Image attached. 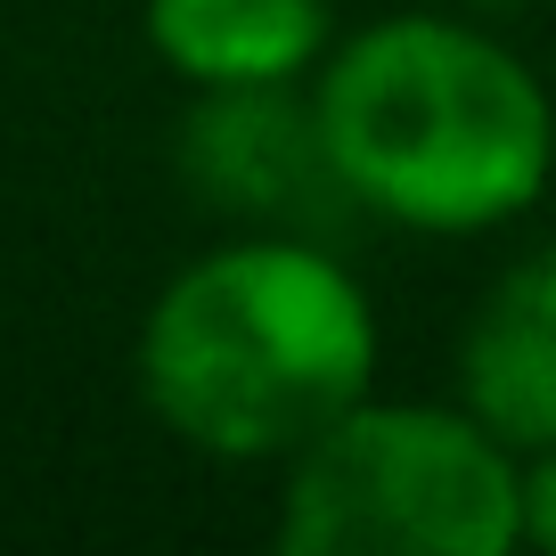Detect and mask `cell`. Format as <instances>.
I'll return each mask as SVG.
<instances>
[{"instance_id": "2", "label": "cell", "mask_w": 556, "mask_h": 556, "mask_svg": "<svg viewBox=\"0 0 556 556\" xmlns=\"http://www.w3.org/2000/svg\"><path fill=\"white\" fill-rule=\"evenodd\" d=\"M312 99L352 197L384 222L491 229L548 189V90L491 34L384 17L328 58Z\"/></svg>"}, {"instance_id": "1", "label": "cell", "mask_w": 556, "mask_h": 556, "mask_svg": "<svg viewBox=\"0 0 556 556\" xmlns=\"http://www.w3.org/2000/svg\"><path fill=\"white\" fill-rule=\"evenodd\" d=\"M377 384V312L319 238L213 245L139 328V393L213 458H295Z\"/></svg>"}, {"instance_id": "6", "label": "cell", "mask_w": 556, "mask_h": 556, "mask_svg": "<svg viewBox=\"0 0 556 556\" xmlns=\"http://www.w3.org/2000/svg\"><path fill=\"white\" fill-rule=\"evenodd\" d=\"M148 41L180 83H295L328 50V0H148Z\"/></svg>"}, {"instance_id": "7", "label": "cell", "mask_w": 556, "mask_h": 556, "mask_svg": "<svg viewBox=\"0 0 556 556\" xmlns=\"http://www.w3.org/2000/svg\"><path fill=\"white\" fill-rule=\"evenodd\" d=\"M523 540L556 548V442L540 451V467L523 475Z\"/></svg>"}, {"instance_id": "3", "label": "cell", "mask_w": 556, "mask_h": 556, "mask_svg": "<svg viewBox=\"0 0 556 556\" xmlns=\"http://www.w3.org/2000/svg\"><path fill=\"white\" fill-rule=\"evenodd\" d=\"M507 540H523V475L475 409L352 401L287 458V556H500Z\"/></svg>"}, {"instance_id": "4", "label": "cell", "mask_w": 556, "mask_h": 556, "mask_svg": "<svg viewBox=\"0 0 556 556\" xmlns=\"http://www.w3.org/2000/svg\"><path fill=\"white\" fill-rule=\"evenodd\" d=\"M173 173L205 213H229V222L270 229V238L336 245V229L352 213H368L328 148L319 99H303L295 83L197 90V106L173 131Z\"/></svg>"}, {"instance_id": "5", "label": "cell", "mask_w": 556, "mask_h": 556, "mask_svg": "<svg viewBox=\"0 0 556 556\" xmlns=\"http://www.w3.org/2000/svg\"><path fill=\"white\" fill-rule=\"evenodd\" d=\"M458 384L507 451L556 442V238L491 278L483 312L458 344Z\"/></svg>"}]
</instances>
